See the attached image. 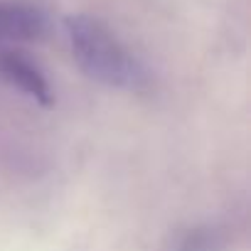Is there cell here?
I'll list each match as a JSON object with an SVG mask.
<instances>
[{"label":"cell","instance_id":"6da1fadb","mask_svg":"<svg viewBox=\"0 0 251 251\" xmlns=\"http://www.w3.org/2000/svg\"><path fill=\"white\" fill-rule=\"evenodd\" d=\"M64 27L72 57L86 76L123 91H141L148 86L146 67L101 20L89 15H69Z\"/></svg>","mask_w":251,"mask_h":251},{"label":"cell","instance_id":"3957f363","mask_svg":"<svg viewBox=\"0 0 251 251\" xmlns=\"http://www.w3.org/2000/svg\"><path fill=\"white\" fill-rule=\"evenodd\" d=\"M0 72L3 76L18 86L23 94H27L30 99L40 101L42 106H50L52 103V89H50V81L45 79V74L30 62L25 59L23 54H15V52H3L0 57Z\"/></svg>","mask_w":251,"mask_h":251},{"label":"cell","instance_id":"7a4b0ae2","mask_svg":"<svg viewBox=\"0 0 251 251\" xmlns=\"http://www.w3.org/2000/svg\"><path fill=\"white\" fill-rule=\"evenodd\" d=\"M47 35V15L27 3H0V37L37 42Z\"/></svg>","mask_w":251,"mask_h":251}]
</instances>
